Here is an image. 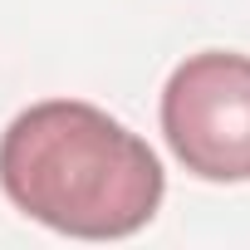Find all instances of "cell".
<instances>
[{
  "label": "cell",
  "mask_w": 250,
  "mask_h": 250,
  "mask_svg": "<svg viewBox=\"0 0 250 250\" xmlns=\"http://www.w3.org/2000/svg\"><path fill=\"white\" fill-rule=\"evenodd\" d=\"M0 187L40 226L79 240L143 230L167 191L157 152L79 98L25 108L0 138Z\"/></svg>",
  "instance_id": "6da1fadb"
},
{
  "label": "cell",
  "mask_w": 250,
  "mask_h": 250,
  "mask_svg": "<svg viewBox=\"0 0 250 250\" xmlns=\"http://www.w3.org/2000/svg\"><path fill=\"white\" fill-rule=\"evenodd\" d=\"M162 133L201 182H250V59L230 49L191 54L162 88Z\"/></svg>",
  "instance_id": "7a4b0ae2"
}]
</instances>
